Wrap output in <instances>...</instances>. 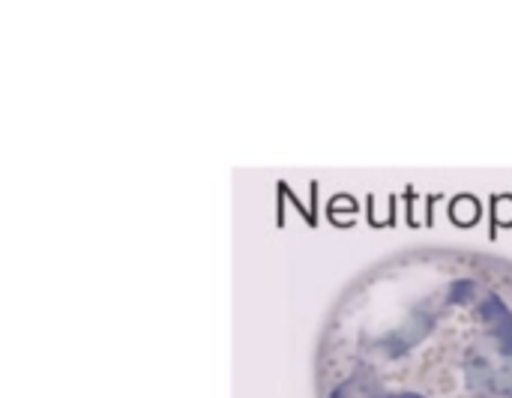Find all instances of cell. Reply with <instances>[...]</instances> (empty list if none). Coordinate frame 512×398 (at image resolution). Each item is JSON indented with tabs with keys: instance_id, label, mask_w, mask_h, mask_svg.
Instances as JSON below:
<instances>
[{
	"instance_id": "6da1fadb",
	"label": "cell",
	"mask_w": 512,
	"mask_h": 398,
	"mask_svg": "<svg viewBox=\"0 0 512 398\" xmlns=\"http://www.w3.org/2000/svg\"><path fill=\"white\" fill-rule=\"evenodd\" d=\"M318 398H512V264L417 249L354 279L327 315Z\"/></svg>"
}]
</instances>
